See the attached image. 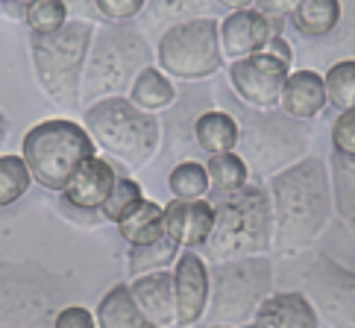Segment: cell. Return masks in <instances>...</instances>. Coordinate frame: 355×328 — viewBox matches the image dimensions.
I'll return each instance as SVG.
<instances>
[{
  "instance_id": "cell-36",
  "label": "cell",
  "mask_w": 355,
  "mask_h": 328,
  "mask_svg": "<svg viewBox=\"0 0 355 328\" xmlns=\"http://www.w3.org/2000/svg\"><path fill=\"white\" fill-rule=\"evenodd\" d=\"M297 3H300V0H256L252 6H256L261 15H268L273 21H282L285 24L291 18V12L297 9Z\"/></svg>"
},
{
  "instance_id": "cell-3",
  "label": "cell",
  "mask_w": 355,
  "mask_h": 328,
  "mask_svg": "<svg viewBox=\"0 0 355 328\" xmlns=\"http://www.w3.org/2000/svg\"><path fill=\"white\" fill-rule=\"evenodd\" d=\"M150 59H153V47L132 24L115 21L94 30L83 71V97L94 103L103 97L130 94L135 77L150 65Z\"/></svg>"
},
{
  "instance_id": "cell-4",
  "label": "cell",
  "mask_w": 355,
  "mask_h": 328,
  "mask_svg": "<svg viewBox=\"0 0 355 328\" xmlns=\"http://www.w3.org/2000/svg\"><path fill=\"white\" fill-rule=\"evenodd\" d=\"M238 120V147L235 153L247 161L250 179H270L273 173L285 170L288 164L302 158L309 147V126L306 120H297L285 115L282 109L259 111L241 103Z\"/></svg>"
},
{
  "instance_id": "cell-7",
  "label": "cell",
  "mask_w": 355,
  "mask_h": 328,
  "mask_svg": "<svg viewBox=\"0 0 355 328\" xmlns=\"http://www.w3.org/2000/svg\"><path fill=\"white\" fill-rule=\"evenodd\" d=\"M209 311L211 325H250L264 299L273 293V258L268 252L209 264Z\"/></svg>"
},
{
  "instance_id": "cell-5",
  "label": "cell",
  "mask_w": 355,
  "mask_h": 328,
  "mask_svg": "<svg viewBox=\"0 0 355 328\" xmlns=\"http://www.w3.org/2000/svg\"><path fill=\"white\" fill-rule=\"evenodd\" d=\"M94 24L68 21L62 30L50 35H30L33 71L50 103L62 109H77L83 100V71L92 50Z\"/></svg>"
},
{
  "instance_id": "cell-24",
  "label": "cell",
  "mask_w": 355,
  "mask_h": 328,
  "mask_svg": "<svg viewBox=\"0 0 355 328\" xmlns=\"http://www.w3.org/2000/svg\"><path fill=\"white\" fill-rule=\"evenodd\" d=\"M132 100V103L138 109H144V111H164V109H171L176 103V85L168 80V73H164L162 68L156 65H147L141 73L135 77L132 88H130V94H126Z\"/></svg>"
},
{
  "instance_id": "cell-6",
  "label": "cell",
  "mask_w": 355,
  "mask_h": 328,
  "mask_svg": "<svg viewBox=\"0 0 355 328\" xmlns=\"http://www.w3.org/2000/svg\"><path fill=\"white\" fill-rule=\"evenodd\" d=\"M85 129L94 138L97 147H103L112 158H118L130 167L144 164L159 153L162 144V123L153 111L138 109L130 97H103L88 103L85 109Z\"/></svg>"
},
{
  "instance_id": "cell-34",
  "label": "cell",
  "mask_w": 355,
  "mask_h": 328,
  "mask_svg": "<svg viewBox=\"0 0 355 328\" xmlns=\"http://www.w3.org/2000/svg\"><path fill=\"white\" fill-rule=\"evenodd\" d=\"M94 6L106 21H132L144 12L147 0H94Z\"/></svg>"
},
{
  "instance_id": "cell-17",
  "label": "cell",
  "mask_w": 355,
  "mask_h": 328,
  "mask_svg": "<svg viewBox=\"0 0 355 328\" xmlns=\"http://www.w3.org/2000/svg\"><path fill=\"white\" fill-rule=\"evenodd\" d=\"M250 328H320V313L302 290H279L259 305Z\"/></svg>"
},
{
  "instance_id": "cell-26",
  "label": "cell",
  "mask_w": 355,
  "mask_h": 328,
  "mask_svg": "<svg viewBox=\"0 0 355 328\" xmlns=\"http://www.w3.org/2000/svg\"><path fill=\"white\" fill-rule=\"evenodd\" d=\"M182 246L173 241V237L162 235L159 241L153 244H141V246H130V261H126V270L135 279V275H144V273H156V270H168L171 264L180 258Z\"/></svg>"
},
{
  "instance_id": "cell-41",
  "label": "cell",
  "mask_w": 355,
  "mask_h": 328,
  "mask_svg": "<svg viewBox=\"0 0 355 328\" xmlns=\"http://www.w3.org/2000/svg\"><path fill=\"white\" fill-rule=\"evenodd\" d=\"M211 328H232V325H211Z\"/></svg>"
},
{
  "instance_id": "cell-1",
  "label": "cell",
  "mask_w": 355,
  "mask_h": 328,
  "mask_svg": "<svg viewBox=\"0 0 355 328\" xmlns=\"http://www.w3.org/2000/svg\"><path fill=\"white\" fill-rule=\"evenodd\" d=\"M273 208V252L297 255L317 244L335 208L329 161L302 156L264 185Z\"/></svg>"
},
{
  "instance_id": "cell-2",
  "label": "cell",
  "mask_w": 355,
  "mask_h": 328,
  "mask_svg": "<svg viewBox=\"0 0 355 328\" xmlns=\"http://www.w3.org/2000/svg\"><path fill=\"white\" fill-rule=\"evenodd\" d=\"M214 206V226L209 241L202 244V255L209 264L261 255L273 249V208L268 188L247 182L241 191L218 194Z\"/></svg>"
},
{
  "instance_id": "cell-16",
  "label": "cell",
  "mask_w": 355,
  "mask_h": 328,
  "mask_svg": "<svg viewBox=\"0 0 355 328\" xmlns=\"http://www.w3.org/2000/svg\"><path fill=\"white\" fill-rule=\"evenodd\" d=\"M214 226L211 199H171L164 206V235L182 249H197L209 241Z\"/></svg>"
},
{
  "instance_id": "cell-10",
  "label": "cell",
  "mask_w": 355,
  "mask_h": 328,
  "mask_svg": "<svg viewBox=\"0 0 355 328\" xmlns=\"http://www.w3.org/2000/svg\"><path fill=\"white\" fill-rule=\"evenodd\" d=\"M302 293L332 328H355V273L329 255H317L302 270Z\"/></svg>"
},
{
  "instance_id": "cell-8",
  "label": "cell",
  "mask_w": 355,
  "mask_h": 328,
  "mask_svg": "<svg viewBox=\"0 0 355 328\" xmlns=\"http://www.w3.org/2000/svg\"><path fill=\"white\" fill-rule=\"evenodd\" d=\"M94 147H97L94 138L88 135L83 123L68 118H53L35 123L24 135L21 158L27 161L33 182H39L53 194H62L73 170L85 158L94 156Z\"/></svg>"
},
{
  "instance_id": "cell-12",
  "label": "cell",
  "mask_w": 355,
  "mask_h": 328,
  "mask_svg": "<svg viewBox=\"0 0 355 328\" xmlns=\"http://www.w3.org/2000/svg\"><path fill=\"white\" fill-rule=\"evenodd\" d=\"M288 73H291L288 62L261 50V53H252V56L232 62L230 82H232L235 97L244 106L259 109V111H270V109H279Z\"/></svg>"
},
{
  "instance_id": "cell-29",
  "label": "cell",
  "mask_w": 355,
  "mask_h": 328,
  "mask_svg": "<svg viewBox=\"0 0 355 328\" xmlns=\"http://www.w3.org/2000/svg\"><path fill=\"white\" fill-rule=\"evenodd\" d=\"M323 82H326L329 103H332L338 111L355 109V56L332 62L329 71L323 73Z\"/></svg>"
},
{
  "instance_id": "cell-33",
  "label": "cell",
  "mask_w": 355,
  "mask_h": 328,
  "mask_svg": "<svg viewBox=\"0 0 355 328\" xmlns=\"http://www.w3.org/2000/svg\"><path fill=\"white\" fill-rule=\"evenodd\" d=\"M332 149L340 156L355 158V109L338 111V118L332 123Z\"/></svg>"
},
{
  "instance_id": "cell-42",
  "label": "cell",
  "mask_w": 355,
  "mask_h": 328,
  "mask_svg": "<svg viewBox=\"0 0 355 328\" xmlns=\"http://www.w3.org/2000/svg\"><path fill=\"white\" fill-rule=\"evenodd\" d=\"M0 3H3V0H0Z\"/></svg>"
},
{
  "instance_id": "cell-25",
  "label": "cell",
  "mask_w": 355,
  "mask_h": 328,
  "mask_svg": "<svg viewBox=\"0 0 355 328\" xmlns=\"http://www.w3.org/2000/svg\"><path fill=\"white\" fill-rule=\"evenodd\" d=\"M329 173H332V197L340 220L355 235V158L340 156L332 149V161H329Z\"/></svg>"
},
{
  "instance_id": "cell-27",
  "label": "cell",
  "mask_w": 355,
  "mask_h": 328,
  "mask_svg": "<svg viewBox=\"0 0 355 328\" xmlns=\"http://www.w3.org/2000/svg\"><path fill=\"white\" fill-rule=\"evenodd\" d=\"M168 191L173 199H206L211 194L206 164L197 158H185L180 164H173V170L168 176Z\"/></svg>"
},
{
  "instance_id": "cell-19",
  "label": "cell",
  "mask_w": 355,
  "mask_h": 328,
  "mask_svg": "<svg viewBox=\"0 0 355 328\" xmlns=\"http://www.w3.org/2000/svg\"><path fill=\"white\" fill-rule=\"evenodd\" d=\"M132 299L138 302V308L147 313V320H153L159 328L176 325V305H173V273L156 270L135 275L130 282Z\"/></svg>"
},
{
  "instance_id": "cell-39",
  "label": "cell",
  "mask_w": 355,
  "mask_h": 328,
  "mask_svg": "<svg viewBox=\"0 0 355 328\" xmlns=\"http://www.w3.org/2000/svg\"><path fill=\"white\" fill-rule=\"evenodd\" d=\"M6 135H9V123H6V118H3V111H0V147L6 144Z\"/></svg>"
},
{
  "instance_id": "cell-20",
  "label": "cell",
  "mask_w": 355,
  "mask_h": 328,
  "mask_svg": "<svg viewBox=\"0 0 355 328\" xmlns=\"http://www.w3.org/2000/svg\"><path fill=\"white\" fill-rule=\"evenodd\" d=\"M194 141L206 156L232 153L238 147V118L226 109H202L194 118Z\"/></svg>"
},
{
  "instance_id": "cell-18",
  "label": "cell",
  "mask_w": 355,
  "mask_h": 328,
  "mask_svg": "<svg viewBox=\"0 0 355 328\" xmlns=\"http://www.w3.org/2000/svg\"><path fill=\"white\" fill-rule=\"evenodd\" d=\"M329 106V94H326V82L317 71L311 68H297L288 73L285 88H282V100L279 109L285 115L297 118V120H311Z\"/></svg>"
},
{
  "instance_id": "cell-35",
  "label": "cell",
  "mask_w": 355,
  "mask_h": 328,
  "mask_svg": "<svg viewBox=\"0 0 355 328\" xmlns=\"http://www.w3.org/2000/svg\"><path fill=\"white\" fill-rule=\"evenodd\" d=\"M53 328H97V320H94V313L88 311L85 305H77V302H71V305H65V308L56 311Z\"/></svg>"
},
{
  "instance_id": "cell-22",
  "label": "cell",
  "mask_w": 355,
  "mask_h": 328,
  "mask_svg": "<svg viewBox=\"0 0 355 328\" xmlns=\"http://www.w3.org/2000/svg\"><path fill=\"white\" fill-rule=\"evenodd\" d=\"M344 18V3L340 0H300L291 12V27L306 39H329Z\"/></svg>"
},
{
  "instance_id": "cell-23",
  "label": "cell",
  "mask_w": 355,
  "mask_h": 328,
  "mask_svg": "<svg viewBox=\"0 0 355 328\" xmlns=\"http://www.w3.org/2000/svg\"><path fill=\"white\" fill-rule=\"evenodd\" d=\"M115 226H118L121 237L130 246L153 244L164 235V206H159L156 199L141 197Z\"/></svg>"
},
{
  "instance_id": "cell-15",
  "label": "cell",
  "mask_w": 355,
  "mask_h": 328,
  "mask_svg": "<svg viewBox=\"0 0 355 328\" xmlns=\"http://www.w3.org/2000/svg\"><path fill=\"white\" fill-rule=\"evenodd\" d=\"M115 182H118L115 167L106 158L92 156L68 179L65 191H62V206L77 208V211H100L109 199L112 188H115Z\"/></svg>"
},
{
  "instance_id": "cell-21",
  "label": "cell",
  "mask_w": 355,
  "mask_h": 328,
  "mask_svg": "<svg viewBox=\"0 0 355 328\" xmlns=\"http://www.w3.org/2000/svg\"><path fill=\"white\" fill-rule=\"evenodd\" d=\"M97 328H159L132 299L130 284H115L94 311Z\"/></svg>"
},
{
  "instance_id": "cell-31",
  "label": "cell",
  "mask_w": 355,
  "mask_h": 328,
  "mask_svg": "<svg viewBox=\"0 0 355 328\" xmlns=\"http://www.w3.org/2000/svg\"><path fill=\"white\" fill-rule=\"evenodd\" d=\"M24 21L33 35H50L68 24V3L65 0H33L24 9Z\"/></svg>"
},
{
  "instance_id": "cell-28",
  "label": "cell",
  "mask_w": 355,
  "mask_h": 328,
  "mask_svg": "<svg viewBox=\"0 0 355 328\" xmlns=\"http://www.w3.org/2000/svg\"><path fill=\"white\" fill-rule=\"evenodd\" d=\"M206 170H209V182H211L214 194H232V191H241V188L250 182L247 161L241 158L235 149H232V153L209 156Z\"/></svg>"
},
{
  "instance_id": "cell-11",
  "label": "cell",
  "mask_w": 355,
  "mask_h": 328,
  "mask_svg": "<svg viewBox=\"0 0 355 328\" xmlns=\"http://www.w3.org/2000/svg\"><path fill=\"white\" fill-rule=\"evenodd\" d=\"M0 279V328H53L59 296L50 282L39 275H21L18 270H3Z\"/></svg>"
},
{
  "instance_id": "cell-14",
  "label": "cell",
  "mask_w": 355,
  "mask_h": 328,
  "mask_svg": "<svg viewBox=\"0 0 355 328\" xmlns=\"http://www.w3.org/2000/svg\"><path fill=\"white\" fill-rule=\"evenodd\" d=\"M273 35H282V21L261 15L256 6L235 9L220 21V50L226 59L261 53Z\"/></svg>"
},
{
  "instance_id": "cell-38",
  "label": "cell",
  "mask_w": 355,
  "mask_h": 328,
  "mask_svg": "<svg viewBox=\"0 0 355 328\" xmlns=\"http://www.w3.org/2000/svg\"><path fill=\"white\" fill-rule=\"evenodd\" d=\"M218 6H223V9H230V12H235V9H250L256 0H214Z\"/></svg>"
},
{
  "instance_id": "cell-9",
  "label": "cell",
  "mask_w": 355,
  "mask_h": 328,
  "mask_svg": "<svg viewBox=\"0 0 355 328\" xmlns=\"http://www.w3.org/2000/svg\"><path fill=\"white\" fill-rule=\"evenodd\" d=\"M156 59L164 73L182 82H200L214 77L223 68L220 50V21L194 18L173 24L162 33L156 44Z\"/></svg>"
},
{
  "instance_id": "cell-40",
  "label": "cell",
  "mask_w": 355,
  "mask_h": 328,
  "mask_svg": "<svg viewBox=\"0 0 355 328\" xmlns=\"http://www.w3.org/2000/svg\"><path fill=\"white\" fill-rule=\"evenodd\" d=\"M3 3H9V6H24V9H27L33 0H3Z\"/></svg>"
},
{
  "instance_id": "cell-30",
  "label": "cell",
  "mask_w": 355,
  "mask_h": 328,
  "mask_svg": "<svg viewBox=\"0 0 355 328\" xmlns=\"http://www.w3.org/2000/svg\"><path fill=\"white\" fill-rule=\"evenodd\" d=\"M33 173L21 156H0V208L15 206L30 191Z\"/></svg>"
},
{
  "instance_id": "cell-13",
  "label": "cell",
  "mask_w": 355,
  "mask_h": 328,
  "mask_svg": "<svg viewBox=\"0 0 355 328\" xmlns=\"http://www.w3.org/2000/svg\"><path fill=\"white\" fill-rule=\"evenodd\" d=\"M173 305H176V325L191 328L197 325L209 311V261L197 255L194 249H182L180 258L173 261Z\"/></svg>"
},
{
  "instance_id": "cell-32",
  "label": "cell",
  "mask_w": 355,
  "mask_h": 328,
  "mask_svg": "<svg viewBox=\"0 0 355 328\" xmlns=\"http://www.w3.org/2000/svg\"><path fill=\"white\" fill-rule=\"evenodd\" d=\"M141 197H144V191H141V185H138L135 179H118L115 188H112L109 199L103 203V208H100V217L109 220V223H118Z\"/></svg>"
},
{
  "instance_id": "cell-37",
  "label": "cell",
  "mask_w": 355,
  "mask_h": 328,
  "mask_svg": "<svg viewBox=\"0 0 355 328\" xmlns=\"http://www.w3.org/2000/svg\"><path fill=\"white\" fill-rule=\"evenodd\" d=\"M264 53L282 59V62H288V65H291V59H294V50H291V44L282 39V35H273V39L268 42V47H264Z\"/></svg>"
}]
</instances>
